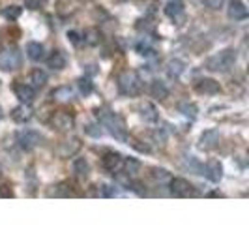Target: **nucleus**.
I'll return each instance as SVG.
<instances>
[{
    "label": "nucleus",
    "instance_id": "6e6552de",
    "mask_svg": "<svg viewBox=\"0 0 249 225\" xmlns=\"http://www.w3.org/2000/svg\"><path fill=\"white\" fill-rule=\"evenodd\" d=\"M197 88V92L199 94H206V96H212V94H217L221 87H219V83L215 81V79H210V77H204V79H200L199 83L195 85Z\"/></svg>",
    "mask_w": 249,
    "mask_h": 225
},
{
    "label": "nucleus",
    "instance_id": "c756f323",
    "mask_svg": "<svg viewBox=\"0 0 249 225\" xmlns=\"http://www.w3.org/2000/svg\"><path fill=\"white\" fill-rule=\"evenodd\" d=\"M13 195V191H12V188L10 186H0V197H12Z\"/></svg>",
    "mask_w": 249,
    "mask_h": 225
},
{
    "label": "nucleus",
    "instance_id": "0eeeda50",
    "mask_svg": "<svg viewBox=\"0 0 249 225\" xmlns=\"http://www.w3.org/2000/svg\"><path fill=\"white\" fill-rule=\"evenodd\" d=\"M227 15L232 21H244V19H248V8L242 0H231L229 8H227Z\"/></svg>",
    "mask_w": 249,
    "mask_h": 225
},
{
    "label": "nucleus",
    "instance_id": "f8f14e48",
    "mask_svg": "<svg viewBox=\"0 0 249 225\" xmlns=\"http://www.w3.org/2000/svg\"><path fill=\"white\" fill-rule=\"evenodd\" d=\"M217 143H219V133L215 131V130H208V131H204L199 139V147L202 150H212L217 147Z\"/></svg>",
    "mask_w": 249,
    "mask_h": 225
},
{
    "label": "nucleus",
    "instance_id": "4468645a",
    "mask_svg": "<svg viewBox=\"0 0 249 225\" xmlns=\"http://www.w3.org/2000/svg\"><path fill=\"white\" fill-rule=\"evenodd\" d=\"M45 83H47V74H45L43 70L34 68V70L28 74V83H26V85H30L34 90H36V88H41Z\"/></svg>",
    "mask_w": 249,
    "mask_h": 225
},
{
    "label": "nucleus",
    "instance_id": "20e7f679",
    "mask_svg": "<svg viewBox=\"0 0 249 225\" xmlns=\"http://www.w3.org/2000/svg\"><path fill=\"white\" fill-rule=\"evenodd\" d=\"M17 143H19L21 149L32 150L34 147H37L41 143V135L37 131H32V130H25V131H21L17 135Z\"/></svg>",
    "mask_w": 249,
    "mask_h": 225
},
{
    "label": "nucleus",
    "instance_id": "7c9ffc66",
    "mask_svg": "<svg viewBox=\"0 0 249 225\" xmlns=\"http://www.w3.org/2000/svg\"><path fill=\"white\" fill-rule=\"evenodd\" d=\"M41 2H43V0H25V6L26 8H30V10H37Z\"/></svg>",
    "mask_w": 249,
    "mask_h": 225
},
{
    "label": "nucleus",
    "instance_id": "f3484780",
    "mask_svg": "<svg viewBox=\"0 0 249 225\" xmlns=\"http://www.w3.org/2000/svg\"><path fill=\"white\" fill-rule=\"evenodd\" d=\"M150 94H152L154 98H158V100H165V98L169 96V88H167V85H165L163 81H154V83L150 85Z\"/></svg>",
    "mask_w": 249,
    "mask_h": 225
},
{
    "label": "nucleus",
    "instance_id": "423d86ee",
    "mask_svg": "<svg viewBox=\"0 0 249 225\" xmlns=\"http://www.w3.org/2000/svg\"><path fill=\"white\" fill-rule=\"evenodd\" d=\"M51 124L53 128H56V130H70V128H73V114L68 111H56L53 112V118H51Z\"/></svg>",
    "mask_w": 249,
    "mask_h": 225
},
{
    "label": "nucleus",
    "instance_id": "f257e3e1",
    "mask_svg": "<svg viewBox=\"0 0 249 225\" xmlns=\"http://www.w3.org/2000/svg\"><path fill=\"white\" fill-rule=\"evenodd\" d=\"M234 62H236V51L225 49V51H219L217 55L210 56L206 60V68L210 72H227V70H231L234 66Z\"/></svg>",
    "mask_w": 249,
    "mask_h": 225
},
{
    "label": "nucleus",
    "instance_id": "6ab92c4d",
    "mask_svg": "<svg viewBox=\"0 0 249 225\" xmlns=\"http://www.w3.org/2000/svg\"><path fill=\"white\" fill-rule=\"evenodd\" d=\"M184 62L182 60H178V58H175V60H169V64H167V74H169V77H175V79H178L180 75L184 74Z\"/></svg>",
    "mask_w": 249,
    "mask_h": 225
},
{
    "label": "nucleus",
    "instance_id": "7ed1b4c3",
    "mask_svg": "<svg viewBox=\"0 0 249 225\" xmlns=\"http://www.w3.org/2000/svg\"><path fill=\"white\" fill-rule=\"evenodd\" d=\"M21 66V53L17 47H8L0 51V70L4 72H13Z\"/></svg>",
    "mask_w": 249,
    "mask_h": 225
},
{
    "label": "nucleus",
    "instance_id": "2eb2a0df",
    "mask_svg": "<svg viewBox=\"0 0 249 225\" xmlns=\"http://www.w3.org/2000/svg\"><path fill=\"white\" fill-rule=\"evenodd\" d=\"M47 64H49V68L53 70H56V72H60L66 68V64H68V58H66V55H64L62 51H53L49 55V58H47Z\"/></svg>",
    "mask_w": 249,
    "mask_h": 225
},
{
    "label": "nucleus",
    "instance_id": "cd10ccee",
    "mask_svg": "<svg viewBox=\"0 0 249 225\" xmlns=\"http://www.w3.org/2000/svg\"><path fill=\"white\" fill-rule=\"evenodd\" d=\"M79 90H81V94L88 96V94L92 92V83H90L88 79H81V81H79Z\"/></svg>",
    "mask_w": 249,
    "mask_h": 225
},
{
    "label": "nucleus",
    "instance_id": "412c9836",
    "mask_svg": "<svg viewBox=\"0 0 249 225\" xmlns=\"http://www.w3.org/2000/svg\"><path fill=\"white\" fill-rule=\"evenodd\" d=\"M21 13H23V8H19V6H6L2 10V15L6 19H10V21H17L21 17Z\"/></svg>",
    "mask_w": 249,
    "mask_h": 225
},
{
    "label": "nucleus",
    "instance_id": "4be33fe9",
    "mask_svg": "<svg viewBox=\"0 0 249 225\" xmlns=\"http://www.w3.org/2000/svg\"><path fill=\"white\" fill-rule=\"evenodd\" d=\"M12 116H13V120H17V122H26V120L30 118V109L25 107V105H21V107L13 109Z\"/></svg>",
    "mask_w": 249,
    "mask_h": 225
},
{
    "label": "nucleus",
    "instance_id": "f03ea898",
    "mask_svg": "<svg viewBox=\"0 0 249 225\" xmlns=\"http://www.w3.org/2000/svg\"><path fill=\"white\" fill-rule=\"evenodd\" d=\"M118 87L125 96H139L142 92V81L135 72H124L118 77Z\"/></svg>",
    "mask_w": 249,
    "mask_h": 225
},
{
    "label": "nucleus",
    "instance_id": "bb28decb",
    "mask_svg": "<svg viewBox=\"0 0 249 225\" xmlns=\"http://www.w3.org/2000/svg\"><path fill=\"white\" fill-rule=\"evenodd\" d=\"M139 169H141V163L139 162H135V160H125V173L127 175H133Z\"/></svg>",
    "mask_w": 249,
    "mask_h": 225
},
{
    "label": "nucleus",
    "instance_id": "5701e85b",
    "mask_svg": "<svg viewBox=\"0 0 249 225\" xmlns=\"http://www.w3.org/2000/svg\"><path fill=\"white\" fill-rule=\"evenodd\" d=\"M79 149H81V143H79L77 139H73V145H70V141H64L62 149H60V154H62V156H71V154L77 152Z\"/></svg>",
    "mask_w": 249,
    "mask_h": 225
},
{
    "label": "nucleus",
    "instance_id": "1a4fd4ad",
    "mask_svg": "<svg viewBox=\"0 0 249 225\" xmlns=\"http://www.w3.org/2000/svg\"><path fill=\"white\" fill-rule=\"evenodd\" d=\"M13 92L17 94L19 100L26 101V103L34 101V98H36V90L30 87V85H26V83H15L13 85Z\"/></svg>",
    "mask_w": 249,
    "mask_h": 225
},
{
    "label": "nucleus",
    "instance_id": "39448f33",
    "mask_svg": "<svg viewBox=\"0 0 249 225\" xmlns=\"http://www.w3.org/2000/svg\"><path fill=\"white\" fill-rule=\"evenodd\" d=\"M171 191L175 195H180V197H187V195H195V186L186 178H173L171 180Z\"/></svg>",
    "mask_w": 249,
    "mask_h": 225
},
{
    "label": "nucleus",
    "instance_id": "c85d7f7f",
    "mask_svg": "<svg viewBox=\"0 0 249 225\" xmlns=\"http://www.w3.org/2000/svg\"><path fill=\"white\" fill-rule=\"evenodd\" d=\"M208 8H212V10H219V8H223V4L227 0H202Z\"/></svg>",
    "mask_w": 249,
    "mask_h": 225
},
{
    "label": "nucleus",
    "instance_id": "72a5a7b5",
    "mask_svg": "<svg viewBox=\"0 0 249 225\" xmlns=\"http://www.w3.org/2000/svg\"><path fill=\"white\" fill-rule=\"evenodd\" d=\"M68 38L71 39V43H75V45L79 43V34H77V32H73V30H71V32H68Z\"/></svg>",
    "mask_w": 249,
    "mask_h": 225
},
{
    "label": "nucleus",
    "instance_id": "a878e982",
    "mask_svg": "<svg viewBox=\"0 0 249 225\" xmlns=\"http://www.w3.org/2000/svg\"><path fill=\"white\" fill-rule=\"evenodd\" d=\"M142 116H144L146 120H156V118H158V114H156V107H154V105H150V103H146V105L142 107Z\"/></svg>",
    "mask_w": 249,
    "mask_h": 225
},
{
    "label": "nucleus",
    "instance_id": "2f4dec72",
    "mask_svg": "<svg viewBox=\"0 0 249 225\" xmlns=\"http://www.w3.org/2000/svg\"><path fill=\"white\" fill-rule=\"evenodd\" d=\"M154 176L160 178V180H165V178H169V173L165 169H154Z\"/></svg>",
    "mask_w": 249,
    "mask_h": 225
},
{
    "label": "nucleus",
    "instance_id": "393cba45",
    "mask_svg": "<svg viewBox=\"0 0 249 225\" xmlns=\"http://www.w3.org/2000/svg\"><path fill=\"white\" fill-rule=\"evenodd\" d=\"M180 111L184 112L186 116H189V118H195L199 109H197V105H195V103H189V101H186V103H182V105H180Z\"/></svg>",
    "mask_w": 249,
    "mask_h": 225
},
{
    "label": "nucleus",
    "instance_id": "473e14b6",
    "mask_svg": "<svg viewBox=\"0 0 249 225\" xmlns=\"http://www.w3.org/2000/svg\"><path fill=\"white\" fill-rule=\"evenodd\" d=\"M85 131H87L88 135H94V137H100L101 135V130L98 128V130H94V126H87L85 128Z\"/></svg>",
    "mask_w": 249,
    "mask_h": 225
},
{
    "label": "nucleus",
    "instance_id": "dca6fc26",
    "mask_svg": "<svg viewBox=\"0 0 249 225\" xmlns=\"http://www.w3.org/2000/svg\"><path fill=\"white\" fill-rule=\"evenodd\" d=\"M182 13H184V2L182 0H171V2H167V6H165V15L167 17L178 19Z\"/></svg>",
    "mask_w": 249,
    "mask_h": 225
},
{
    "label": "nucleus",
    "instance_id": "ddd939ff",
    "mask_svg": "<svg viewBox=\"0 0 249 225\" xmlns=\"http://www.w3.org/2000/svg\"><path fill=\"white\" fill-rule=\"evenodd\" d=\"M26 56L30 60H34V62H39V60L45 58V47L41 43H37V41H30L26 45Z\"/></svg>",
    "mask_w": 249,
    "mask_h": 225
},
{
    "label": "nucleus",
    "instance_id": "9b49d317",
    "mask_svg": "<svg viewBox=\"0 0 249 225\" xmlns=\"http://www.w3.org/2000/svg\"><path fill=\"white\" fill-rule=\"evenodd\" d=\"M202 171H204L202 175L206 176L208 180H212V182H219V180H221V176H223V167H221V163L215 162V160L206 163Z\"/></svg>",
    "mask_w": 249,
    "mask_h": 225
},
{
    "label": "nucleus",
    "instance_id": "b1692460",
    "mask_svg": "<svg viewBox=\"0 0 249 225\" xmlns=\"http://www.w3.org/2000/svg\"><path fill=\"white\" fill-rule=\"evenodd\" d=\"M83 39L87 43H90V45H96L100 41V32L96 28H88V30H85V34H83Z\"/></svg>",
    "mask_w": 249,
    "mask_h": 225
},
{
    "label": "nucleus",
    "instance_id": "f704fd0d",
    "mask_svg": "<svg viewBox=\"0 0 249 225\" xmlns=\"http://www.w3.org/2000/svg\"><path fill=\"white\" fill-rule=\"evenodd\" d=\"M0 118H2V109H0Z\"/></svg>",
    "mask_w": 249,
    "mask_h": 225
},
{
    "label": "nucleus",
    "instance_id": "aec40b11",
    "mask_svg": "<svg viewBox=\"0 0 249 225\" xmlns=\"http://www.w3.org/2000/svg\"><path fill=\"white\" fill-rule=\"evenodd\" d=\"M71 96H73V90L68 87V85H64V87H58L53 90V98L58 101H68L71 100Z\"/></svg>",
    "mask_w": 249,
    "mask_h": 225
},
{
    "label": "nucleus",
    "instance_id": "9d476101",
    "mask_svg": "<svg viewBox=\"0 0 249 225\" xmlns=\"http://www.w3.org/2000/svg\"><path fill=\"white\" fill-rule=\"evenodd\" d=\"M101 163H103V167H107L109 171H116V169H120V165L124 163V158L118 154V152H105L103 156H101Z\"/></svg>",
    "mask_w": 249,
    "mask_h": 225
},
{
    "label": "nucleus",
    "instance_id": "a211bd4d",
    "mask_svg": "<svg viewBox=\"0 0 249 225\" xmlns=\"http://www.w3.org/2000/svg\"><path fill=\"white\" fill-rule=\"evenodd\" d=\"M73 173L79 178H87L88 176V171H90V167H88V162L85 160V158H77V160H73Z\"/></svg>",
    "mask_w": 249,
    "mask_h": 225
}]
</instances>
